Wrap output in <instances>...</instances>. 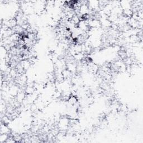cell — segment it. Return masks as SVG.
Listing matches in <instances>:
<instances>
[{
    "instance_id": "cell-1",
    "label": "cell",
    "mask_w": 143,
    "mask_h": 143,
    "mask_svg": "<svg viewBox=\"0 0 143 143\" xmlns=\"http://www.w3.org/2000/svg\"><path fill=\"white\" fill-rule=\"evenodd\" d=\"M68 102L70 106H74L78 103L76 97H75V96H70L68 100Z\"/></svg>"
},
{
    "instance_id": "cell-2",
    "label": "cell",
    "mask_w": 143,
    "mask_h": 143,
    "mask_svg": "<svg viewBox=\"0 0 143 143\" xmlns=\"http://www.w3.org/2000/svg\"><path fill=\"white\" fill-rule=\"evenodd\" d=\"M10 133V129L4 123L3 125H2L1 126V134H8Z\"/></svg>"
},
{
    "instance_id": "cell-3",
    "label": "cell",
    "mask_w": 143,
    "mask_h": 143,
    "mask_svg": "<svg viewBox=\"0 0 143 143\" xmlns=\"http://www.w3.org/2000/svg\"><path fill=\"white\" fill-rule=\"evenodd\" d=\"M8 134H1V136H0V142L1 143H3L6 142V140H7L8 138Z\"/></svg>"
}]
</instances>
